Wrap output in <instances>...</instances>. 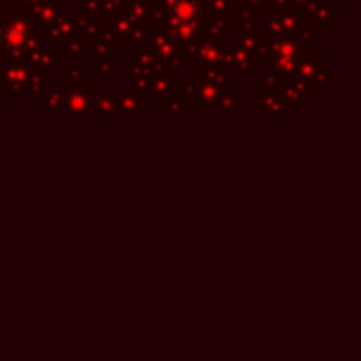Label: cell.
<instances>
[{"instance_id":"7a4b0ae2","label":"cell","mask_w":361,"mask_h":361,"mask_svg":"<svg viewBox=\"0 0 361 361\" xmlns=\"http://www.w3.org/2000/svg\"><path fill=\"white\" fill-rule=\"evenodd\" d=\"M171 15H173V22L177 26H191L199 17V5L195 3V0H175Z\"/></svg>"},{"instance_id":"6da1fadb","label":"cell","mask_w":361,"mask_h":361,"mask_svg":"<svg viewBox=\"0 0 361 361\" xmlns=\"http://www.w3.org/2000/svg\"><path fill=\"white\" fill-rule=\"evenodd\" d=\"M30 38H32V34H30L28 26H24L22 22H13L11 26H7V30L3 34L5 47H9L11 51H20L24 47H28Z\"/></svg>"}]
</instances>
